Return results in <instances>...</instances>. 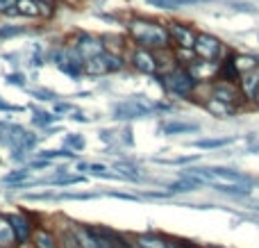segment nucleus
Masks as SVG:
<instances>
[{"instance_id": "nucleus-21", "label": "nucleus", "mask_w": 259, "mask_h": 248, "mask_svg": "<svg viewBox=\"0 0 259 248\" xmlns=\"http://www.w3.org/2000/svg\"><path fill=\"white\" fill-rule=\"evenodd\" d=\"M46 159L50 157H73V153H68V150H46V153H41Z\"/></svg>"}, {"instance_id": "nucleus-15", "label": "nucleus", "mask_w": 259, "mask_h": 248, "mask_svg": "<svg viewBox=\"0 0 259 248\" xmlns=\"http://www.w3.org/2000/svg\"><path fill=\"white\" fill-rule=\"evenodd\" d=\"M14 241V232H12V226L5 217H0V246H9Z\"/></svg>"}, {"instance_id": "nucleus-24", "label": "nucleus", "mask_w": 259, "mask_h": 248, "mask_svg": "<svg viewBox=\"0 0 259 248\" xmlns=\"http://www.w3.org/2000/svg\"><path fill=\"white\" fill-rule=\"evenodd\" d=\"M68 144H71V146H75V148H82V146H84V141H82L80 139V137H68Z\"/></svg>"}, {"instance_id": "nucleus-8", "label": "nucleus", "mask_w": 259, "mask_h": 248, "mask_svg": "<svg viewBox=\"0 0 259 248\" xmlns=\"http://www.w3.org/2000/svg\"><path fill=\"white\" fill-rule=\"evenodd\" d=\"M77 53H80L82 59H91V57H96V55L105 53V48H103V44H100L98 39H91V36H82L80 44H77Z\"/></svg>"}, {"instance_id": "nucleus-22", "label": "nucleus", "mask_w": 259, "mask_h": 248, "mask_svg": "<svg viewBox=\"0 0 259 248\" xmlns=\"http://www.w3.org/2000/svg\"><path fill=\"white\" fill-rule=\"evenodd\" d=\"M141 248H166L161 241H157V239H141Z\"/></svg>"}, {"instance_id": "nucleus-1", "label": "nucleus", "mask_w": 259, "mask_h": 248, "mask_svg": "<svg viewBox=\"0 0 259 248\" xmlns=\"http://www.w3.org/2000/svg\"><path fill=\"white\" fill-rule=\"evenodd\" d=\"M193 178H198L200 182H209V185L219 187L223 191H239V194H248L250 191V180H246L243 176L234 171H225V169H198L193 171Z\"/></svg>"}, {"instance_id": "nucleus-4", "label": "nucleus", "mask_w": 259, "mask_h": 248, "mask_svg": "<svg viewBox=\"0 0 259 248\" xmlns=\"http://www.w3.org/2000/svg\"><path fill=\"white\" fill-rule=\"evenodd\" d=\"M193 50H196V55L202 59H216L221 53V41L211 34H196Z\"/></svg>"}, {"instance_id": "nucleus-7", "label": "nucleus", "mask_w": 259, "mask_h": 248, "mask_svg": "<svg viewBox=\"0 0 259 248\" xmlns=\"http://www.w3.org/2000/svg\"><path fill=\"white\" fill-rule=\"evenodd\" d=\"M168 32H170V36L175 39V44H178L180 48H193L196 32H193L191 27H187L184 23H170Z\"/></svg>"}, {"instance_id": "nucleus-9", "label": "nucleus", "mask_w": 259, "mask_h": 248, "mask_svg": "<svg viewBox=\"0 0 259 248\" xmlns=\"http://www.w3.org/2000/svg\"><path fill=\"white\" fill-rule=\"evenodd\" d=\"M134 66L139 68V71H143V73H155V68H157V62H155V57H152L150 53H148L146 48H139L137 53H134Z\"/></svg>"}, {"instance_id": "nucleus-20", "label": "nucleus", "mask_w": 259, "mask_h": 248, "mask_svg": "<svg viewBox=\"0 0 259 248\" xmlns=\"http://www.w3.org/2000/svg\"><path fill=\"white\" fill-rule=\"evenodd\" d=\"M228 144V139H209V141H198L196 146H200V148H219V146Z\"/></svg>"}, {"instance_id": "nucleus-12", "label": "nucleus", "mask_w": 259, "mask_h": 248, "mask_svg": "<svg viewBox=\"0 0 259 248\" xmlns=\"http://www.w3.org/2000/svg\"><path fill=\"white\" fill-rule=\"evenodd\" d=\"M257 87H259V64L252 66V71L246 73V77H243V91H246V96L252 98L257 94Z\"/></svg>"}, {"instance_id": "nucleus-27", "label": "nucleus", "mask_w": 259, "mask_h": 248, "mask_svg": "<svg viewBox=\"0 0 259 248\" xmlns=\"http://www.w3.org/2000/svg\"><path fill=\"white\" fill-rule=\"evenodd\" d=\"M36 3H39V5H53L55 0H36Z\"/></svg>"}, {"instance_id": "nucleus-19", "label": "nucleus", "mask_w": 259, "mask_h": 248, "mask_svg": "<svg viewBox=\"0 0 259 248\" xmlns=\"http://www.w3.org/2000/svg\"><path fill=\"white\" fill-rule=\"evenodd\" d=\"M57 116H53V114H44V112H39V114H34V123L36 126H48V123H53Z\"/></svg>"}, {"instance_id": "nucleus-23", "label": "nucleus", "mask_w": 259, "mask_h": 248, "mask_svg": "<svg viewBox=\"0 0 259 248\" xmlns=\"http://www.w3.org/2000/svg\"><path fill=\"white\" fill-rule=\"evenodd\" d=\"M27 171H18V173H12V176L5 178V182H14V180H21V178H25Z\"/></svg>"}, {"instance_id": "nucleus-13", "label": "nucleus", "mask_w": 259, "mask_h": 248, "mask_svg": "<svg viewBox=\"0 0 259 248\" xmlns=\"http://www.w3.org/2000/svg\"><path fill=\"white\" fill-rule=\"evenodd\" d=\"M214 96H216V100H221V103H232V100H237V91H234V87L228 85V82L216 85L214 87Z\"/></svg>"}, {"instance_id": "nucleus-2", "label": "nucleus", "mask_w": 259, "mask_h": 248, "mask_svg": "<svg viewBox=\"0 0 259 248\" xmlns=\"http://www.w3.org/2000/svg\"><path fill=\"white\" fill-rule=\"evenodd\" d=\"M130 32L141 48H166L168 46V32L155 21L137 18L130 23Z\"/></svg>"}, {"instance_id": "nucleus-11", "label": "nucleus", "mask_w": 259, "mask_h": 248, "mask_svg": "<svg viewBox=\"0 0 259 248\" xmlns=\"http://www.w3.org/2000/svg\"><path fill=\"white\" fill-rule=\"evenodd\" d=\"M14 9H16V14H21V16H39L41 14V7L36 0H16Z\"/></svg>"}, {"instance_id": "nucleus-3", "label": "nucleus", "mask_w": 259, "mask_h": 248, "mask_svg": "<svg viewBox=\"0 0 259 248\" xmlns=\"http://www.w3.org/2000/svg\"><path fill=\"white\" fill-rule=\"evenodd\" d=\"M166 87H168V91L175 96H187V94H191V89L196 87V77H193V73L184 71V68H175V71L166 77Z\"/></svg>"}, {"instance_id": "nucleus-28", "label": "nucleus", "mask_w": 259, "mask_h": 248, "mask_svg": "<svg viewBox=\"0 0 259 248\" xmlns=\"http://www.w3.org/2000/svg\"><path fill=\"white\" fill-rule=\"evenodd\" d=\"M139 248H141V246H139Z\"/></svg>"}, {"instance_id": "nucleus-14", "label": "nucleus", "mask_w": 259, "mask_h": 248, "mask_svg": "<svg viewBox=\"0 0 259 248\" xmlns=\"http://www.w3.org/2000/svg\"><path fill=\"white\" fill-rule=\"evenodd\" d=\"M148 3L161 9H178L182 5H198V3H205V0H148Z\"/></svg>"}, {"instance_id": "nucleus-25", "label": "nucleus", "mask_w": 259, "mask_h": 248, "mask_svg": "<svg viewBox=\"0 0 259 248\" xmlns=\"http://www.w3.org/2000/svg\"><path fill=\"white\" fill-rule=\"evenodd\" d=\"M18 27H5V30H0V36H12V34H18Z\"/></svg>"}, {"instance_id": "nucleus-6", "label": "nucleus", "mask_w": 259, "mask_h": 248, "mask_svg": "<svg viewBox=\"0 0 259 248\" xmlns=\"http://www.w3.org/2000/svg\"><path fill=\"white\" fill-rule=\"evenodd\" d=\"M87 62H89V64H87V71L94 73V75L121 68V59H116L114 55H107V53H100V55H96V57L87 59Z\"/></svg>"}, {"instance_id": "nucleus-18", "label": "nucleus", "mask_w": 259, "mask_h": 248, "mask_svg": "<svg viewBox=\"0 0 259 248\" xmlns=\"http://www.w3.org/2000/svg\"><path fill=\"white\" fill-rule=\"evenodd\" d=\"M221 73L228 77V82L230 80H237V77H239V68H237V64H234V59H228V62L221 66Z\"/></svg>"}, {"instance_id": "nucleus-29", "label": "nucleus", "mask_w": 259, "mask_h": 248, "mask_svg": "<svg viewBox=\"0 0 259 248\" xmlns=\"http://www.w3.org/2000/svg\"><path fill=\"white\" fill-rule=\"evenodd\" d=\"M173 248H175V246H173Z\"/></svg>"}, {"instance_id": "nucleus-10", "label": "nucleus", "mask_w": 259, "mask_h": 248, "mask_svg": "<svg viewBox=\"0 0 259 248\" xmlns=\"http://www.w3.org/2000/svg\"><path fill=\"white\" fill-rule=\"evenodd\" d=\"M9 226H12V232H14V239L16 241H27V235H30V226H27V221L23 217H18V214H12V217L7 219Z\"/></svg>"}, {"instance_id": "nucleus-26", "label": "nucleus", "mask_w": 259, "mask_h": 248, "mask_svg": "<svg viewBox=\"0 0 259 248\" xmlns=\"http://www.w3.org/2000/svg\"><path fill=\"white\" fill-rule=\"evenodd\" d=\"M0 109H5V112H16V107H12V105L3 103V100H0Z\"/></svg>"}, {"instance_id": "nucleus-17", "label": "nucleus", "mask_w": 259, "mask_h": 248, "mask_svg": "<svg viewBox=\"0 0 259 248\" xmlns=\"http://www.w3.org/2000/svg\"><path fill=\"white\" fill-rule=\"evenodd\" d=\"M196 130V126H191V123H168V126H164V132H168V135H178V132H191Z\"/></svg>"}, {"instance_id": "nucleus-16", "label": "nucleus", "mask_w": 259, "mask_h": 248, "mask_svg": "<svg viewBox=\"0 0 259 248\" xmlns=\"http://www.w3.org/2000/svg\"><path fill=\"white\" fill-rule=\"evenodd\" d=\"M36 248H57V244H55V237L50 235V232L46 230H39L36 232Z\"/></svg>"}, {"instance_id": "nucleus-5", "label": "nucleus", "mask_w": 259, "mask_h": 248, "mask_svg": "<svg viewBox=\"0 0 259 248\" xmlns=\"http://www.w3.org/2000/svg\"><path fill=\"white\" fill-rule=\"evenodd\" d=\"M152 112V105H148L143 98H132L127 103L116 105V118H137V116H146Z\"/></svg>"}]
</instances>
